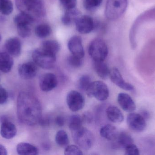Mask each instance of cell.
<instances>
[{
    "mask_svg": "<svg viewBox=\"0 0 155 155\" xmlns=\"http://www.w3.org/2000/svg\"><path fill=\"white\" fill-rule=\"evenodd\" d=\"M41 113V103L34 96L25 92L19 94L17 100V113L20 122L27 125H35L39 122Z\"/></svg>",
    "mask_w": 155,
    "mask_h": 155,
    "instance_id": "cell-1",
    "label": "cell"
},
{
    "mask_svg": "<svg viewBox=\"0 0 155 155\" xmlns=\"http://www.w3.org/2000/svg\"><path fill=\"white\" fill-rule=\"evenodd\" d=\"M15 5L20 12L32 16L42 17L46 14L43 0H15Z\"/></svg>",
    "mask_w": 155,
    "mask_h": 155,
    "instance_id": "cell-2",
    "label": "cell"
},
{
    "mask_svg": "<svg viewBox=\"0 0 155 155\" xmlns=\"http://www.w3.org/2000/svg\"><path fill=\"white\" fill-rule=\"evenodd\" d=\"M71 132L74 141L79 147L84 150H88L93 146L94 137L89 130L82 126Z\"/></svg>",
    "mask_w": 155,
    "mask_h": 155,
    "instance_id": "cell-3",
    "label": "cell"
},
{
    "mask_svg": "<svg viewBox=\"0 0 155 155\" xmlns=\"http://www.w3.org/2000/svg\"><path fill=\"white\" fill-rule=\"evenodd\" d=\"M127 0H107L105 15L108 20L114 21L121 17L127 8Z\"/></svg>",
    "mask_w": 155,
    "mask_h": 155,
    "instance_id": "cell-4",
    "label": "cell"
},
{
    "mask_svg": "<svg viewBox=\"0 0 155 155\" xmlns=\"http://www.w3.org/2000/svg\"><path fill=\"white\" fill-rule=\"evenodd\" d=\"M88 53L94 61H104L108 55L107 45L103 39L95 38L89 43Z\"/></svg>",
    "mask_w": 155,
    "mask_h": 155,
    "instance_id": "cell-5",
    "label": "cell"
},
{
    "mask_svg": "<svg viewBox=\"0 0 155 155\" xmlns=\"http://www.w3.org/2000/svg\"><path fill=\"white\" fill-rule=\"evenodd\" d=\"M34 62L44 69L53 68L56 61V55L45 51L41 48L36 49L32 54Z\"/></svg>",
    "mask_w": 155,
    "mask_h": 155,
    "instance_id": "cell-6",
    "label": "cell"
},
{
    "mask_svg": "<svg viewBox=\"0 0 155 155\" xmlns=\"http://www.w3.org/2000/svg\"><path fill=\"white\" fill-rule=\"evenodd\" d=\"M86 92L89 97H94L98 101H105L109 96L107 85L101 81L92 82Z\"/></svg>",
    "mask_w": 155,
    "mask_h": 155,
    "instance_id": "cell-7",
    "label": "cell"
},
{
    "mask_svg": "<svg viewBox=\"0 0 155 155\" xmlns=\"http://www.w3.org/2000/svg\"><path fill=\"white\" fill-rule=\"evenodd\" d=\"M127 123L129 128L134 132L142 133L147 127L146 119L140 114L131 113L127 116Z\"/></svg>",
    "mask_w": 155,
    "mask_h": 155,
    "instance_id": "cell-8",
    "label": "cell"
},
{
    "mask_svg": "<svg viewBox=\"0 0 155 155\" xmlns=\"http://www.w3.org/2000/svg\"><path fill=\"white\" fill-rule=\"evenodd\" d=\"M66 103L70 110L76 112L83 109L85 101L84 96L79 92L71 91L66 96Z\"/></svg>",
    "mask_w": 155,
    "mask_h": 155,
    "instance_id": "cell-9",
    "label": "cell"
},
{
    "mask_svg": "<svg viewBox=\"0 0 155 155\" xmlns=\"http://www.w3.org/2000/svg\"><path fill=\"white\" fill-rule=\"evenodd\" d=\"M76 30L82 34L91 32L95 26V24L92 17L88 15H81L75 23Z\"/></svg>",
    "mask_w": 155,
    "mask_h": 155,
    "instance_id": "cell-10",
    "label": "cell"
},
{
    "mask_svg": "<svg viewBox=\"0 0 155 155\" xmlns=\"http://www.w3.org/2000/svg\"><path fill=\"white\" fill-rule=\"evenodd\" d=\"M58 81L54 74L46 73L41 76L39 79V86L42 91L48 92L52 91L57 86Z\"/></svg>",
    "mask_w": 155,
    "mask_h": 155,
    "instance_id": "cell-11",
    "label": "cell"
},
{
    "mask_svg": "<svg viewBox=\"0 0 155 155\" xmlns=\"http://www.w3.org/2000/svg\"><path fill=\"white\" fill-rule=\"evenodd\" d=\"M37 65L34 62H27L20 65L18 73L23 79L29 80L34 78L37 73Z\"/></svg>",
    "mask_w": 155,
    "mask_h": 155,
    "instance_id": "cell-12",
    "label": "cell"
},
{
    "mask_svg": "<svg viewBox=\"0 0 155 155\" xmlns=\"http://www.w3.org/2000/svg\"><path fill=\"white\" fill-rule=\"evenodd\" d=\"M109 77L110 80L116 85L126 91H132L134 90V87L129 83L124 81L119 70L116 68L110 70Z\"/></svg>",
    "mask_w": 155,
    "mask_h": 155,
    "instance_id": "cell-13",
    "label": "cell"
},
{
    "mask_svg": "<svg viewBox=\"0 0 155 155\" xmlns=\"http://www.w3.org/2000/svg\"><path fill=\"white\" fill-rule=\"evenodd\" d=\"M68 47L72 54L79 58H84V52L82 38L80 36L75 35L70 38L68 41Z\"/></svg>",
    "mask_w": 155,
    "mask_h": 155,
    "instance_id": "cell-14",
    "label": "cell"
},
{
    "mask_svg": "<svg viewBox=\"0 0 155 155\" xmlns=\"http://www.w3.org/2000/svg\"><path fill=\"white\" fill-rule=\"evenodd\" d=\"M117 102L121 108L126 112L132 113L136 109L135 103L127 94L120 93L117 96Z\"/></svg>",
    "mask_w": 155,
    "mask_h": 155,
    "instance_id": "cell-15",
    "label": "cell"
},
{
    "mask_svg": "<svg viewBox=\"0 0 155 155\" xmlns=\"http://www.w3.org/2000/svg\"><path fill=\"white\" fill-rule=\"evenodd\" d=\"M5 48L10 55L15 57L19 56L21 51V41L17 37L9 38L5 42Z\"/></svg>",
    "mask_w": 155,
    "mask_h": 155,
    "instance_id": "cell-16",
    "label": "cell"
},
{
    "mask_svg": "<svg viewBox=\"0 0 155 155\" xmlns=\"http://www.w3.org/2000/svg\"><path fill=\"white\" fill-rule=\"evenodd\" d=\"M113 142V148L116 149H125L128 146L134 143V140L131 136L125 132L118 134L116 139Z\"/></svg>",
    "mask_w": 155,
    "mask_h": 155,
    "instance_id": "cell-17",
    "label": "cell"
},
{
    "mask_svg": "<svg viewBox=\"0 0 155 155\" xmlns=\"http://www.w3.org/2000/svg\"><path fill=\"white\" fill-rule=\"evenodd\" d=\"M17 129L15 125L8 120H4L1 128V135L5 139H10L16 135Z\"/></svg>",
    "mask_w": 155,
    "mask_h": 155,
    "instance_id": "cell-18",
    "label": "cell"
},
{
    "mask_svg": "<svg viewBox=\"0 0 155 155\" xmlns=\"http://www.w3.org/2000/svg\"><path fill=\"white\" fill-rule=\"evenodd\" d=\"M82 15L81 12L76 8L65 11L61 18L62 22L65 25H71L76 23Z\"/></svg>",
    "mask_w": 155,
    "mask_h": 155,
    "instance_id": "cell-19",
    "label": "cell"
},
{
    "mask_svg": "<svg viewBox=\"0 0 155 155\" xmlns=\"http://www.w3.org/2000/svg\"><path fill=\"white\" fill-rule=\"evenodd\" d=\"M12 56L8 52H0V71L4 73L9 72L13 65Z\"/></svg>",
    "mask_w": 155,
    "mask_h": 155,
    "instance_id": "cell-20",
    "label": "cell"
},
{
    "mask_svg": "<svg viewBox=\"0 0 155 155\" xmlns=\"http://www.w3.org/2000/svg\"><path fill=\"white\" fill-rule=\"evenodd\" d=\"M100 134L103 138L109 141H114L116 139L119 133L114 126L112 125L107 124L101 128Z\"/></svg>",
    "mask_w": 155,
    "mask_h": 155,
    "instance_id": "cell-21",
    "label": "cell"
},
{
    "mask_svg": "<svg viewBox=\"0 0 155 155\" xmlns=\"http://www.w3.org/2000/svg\"><path fill=\"white\" fill-rule=\"evenodd\" d=\"M106 114L108 119L113 123H120L124 121V114L116 106H111L107 107Z\"/></svg>",
    "mask_w": 155,
    "mask_h": 155,
    "instance_id": "cell-22",
    "label": "cell"
},
{
    "mask_svg": "<svg viewBox=\"0 0 155 155\" xmlns=\"http://www.w3.org/2000/svg\"><path fill=\"white\" fill-rule=\"evenodd\" d=\"M16 151L21 155H36L39 153L37 147L28 143H21L16 147Z\"/></svg>",
    "mask_w": 155,
    "mask_h": 155,
    "instance_id": "cell-23",
    "label": "cell"
},
{
    "mask_svg": "<svg viewBox=\"0 0 155 155\" xmlns=\"http://www.w3.org/2000/svg\"><path fill=\"white\" fill-rule=\"evenodd\" d=\"M93 67L100 78L105 79L109 76L110 70L104 61H94Z\"/></svg>",
    "mask_w": 155,
    "mask_h": 155,
    "instance_id": "cell-24",
    "label": "cell"
},
{
    "mask_svg": "<svg viewBox=\"0 0 155 155\" xmlns=\"http://www.w3.org/2000/svg\"><path fill=\"white\" fill-rule=\"evenodd\" d=\"M14 22L16 25H31L34 22V18L33 16L29 14L21 12L14 18Z\"/></svg>",
    "mask_w": 155,
    "mask_h": 155,
    "instance_id": "cell-25",
    "label": "cell"
},
{
    "mask_svg": "<svg viewBox=\"0 0 155 155\" xmlns=\"http://www.w3.org/2000/svg\"><path fill=\"white\" fill-rule=\"evenodd\" d=\"M41 48L51 53L56 55L60 51V45L55 40H47L42 43Z\"/></svg>",
    "mask_w": 155,
    "mask_h": 155,
    "instance_id": "cell-26",
    "label": "cell"
},
{
    "mask_svg": "<svg viewBox=\"0 0 155 155\" xmlns=\"http://www.w3.org/2000/svg\"><path fill=\"white\" fill-rule=\"evenodd\" d=\"M35 35L40 38H45L49 36L52 32V29L49 25L42 23L37 25L35 30Z\"/></svg>",
    "mask_w": 155,
    "mask_h": 155,
    "instance_id": "cell-27",
    "label": "cell"
},
{
    "mask_svg": "<svg viewBox=\"0 0 155 155\" xmlns=\"http://www.w3.org/2000/svg\"><path fill=\"white\" fill-rule=\"evenodd\" d=\"M55 142L61 147H67L69 144V139L68 134L64 130L58 131L55 135Z\"/></svg>",
    "mask_w": 155,
    "mask_h": 155,
    "instance_id": "cell-28",
    "label": "cell"
},
{
    "mask_svg": "<svg viewBox=\"0 0 155 155\" xmlns=\"http://www.w3.org/2000/svg\"><path fill=\"white\" fill-rule=\"evenodd\" d=\"M13 5L11 0H0V12L4 15H9L12 12Z\"/></svg>",
    "mask_w": 155,
    "mask_h": 155,
    "instance_id": "cell-29",
    "label": "cell"
},
{
    "mask_svg": "<svg viewBox=\"0 0 155 155\" xmlns=\"http://www.w3.org/2000/svg\"><path fill=\"white\" fill-rule=\"evenodd\" d=\"M82 117L79 115H73L70 117L69 126L71 131L75 130L82 126Z\"/></svg>",
    "mask_w": 155,
    "mask_h": 155,
    "instance_id": "cell-30",
    "label": "cell"
},
{
    "mask_svg": "<svg viewBox=\"0 0 155 155\" xmlns=\"http://www.w3.org/2000/svg\"><path fill=\"white\" fill-rule=\"evenodd\" d=\"M102 1L103 0H84L83 5L86 10L93 12L100 6Z\"/></svg>",
    "mask_w": 155,
    "mask_h": 155,
    "instance_id": "cell-31",
    "label": "cell"
},
{
    "mask_svg": "<svg viewBox=\"0 0 155 155\" xmlns=\"http://www.w3.org/2000/svg\"><path fill=\"white\" fill-rule=\"evenodd\" d=\"M91 78L89 76L83 75L79 78L78 82V86L79 89L83 91H86L91 84Z\"/></svg>",
    "mask_w": 155,
    "mask_h": 155,
    "instance_id": "cell-32",
    "label": "cell"
},
{
    "mask_svg": "<svg viewBox=\"0 0 155 155\" xmlns=\"http://www.w3.org/2000/svg\"><path fill=\"white\" fill-rule=\"evenodd\" d=\"M16 27L18 34L22 38H26L31 35V25H17Z\"/></svg>",
    "mask_w": 155,
    "mask_h": 155,
    "instance_id": "cell-33",
    "label": "cell"
},
{
    "mask_svg": "<svg viewBox=\"0 0 155 155\" xmlns=\"http://www.w3.org/2000/svg\"><path fill=\"white\" fill-rule=\"evenodd\" d=\"M83 59L72 54L68 57L67 60L68 63L71 66L74 68H78L83 65Z\"/></svg>",
    "mask_w": 155,
    "mask_h": 155,
    "instance_id": "cell-34",
    "label": "cell"
},
{
    "mask_svg": "<svg viewBox=\"0 0 155 155\" xmlns=\"http://www.w3.org/2000/svg\"><path fill=\"white\" fill-rule=\"evenodd\" d=\"M65 155H83V153L78 147L75 145H68L64 152Z\"/></svg>",
    "mask_w": 155,
    "mask_h": 155,
    "instance_id": "cell-35",
    "label": "cell"
},
{
    "mask_svg": "<svg viewBox=\"0 0 155 155\" xmlns=\"http://www.w3.org/2000/svg\"><path fill=\"white\" fill-rule=\"evenodd\" d=\"M59 2L65 11L76 8L77 3V0H59Z\"/></svg>",
    "mask_w": 155,
    "mask_h": 155,
    "instance_id": "cell-36",
    "label": "cell"
},
{
    "mask_svg": "<svg viewBox=\"0 0 155 155\" xmlns=\"http://www.w3.org/2000/svg\"><path fill=\"white\" fill-rule=\"evenodd\" d=\"M125 150V155H139L140 154V152L138 147L134 143L127 146Z\"/></svg>",
    "mask_w": 155,
    "mask_h": 155,
    "instance_id": "cell-37",
    "label": "cell"
},
{
    "mask_svg": "<svg viewBox=\"0 0 155 155\" xmlns=\"http://www.w3.org/2000/svg\"><path fill=\"white\" fill-rule=\"evenodd\" d=\"M8 93L5 89L0 86V105L5 103L8 99Z\"/></svg>",
    "mask_w": 155,
    "mask_h": 155,
    "instance_id": "cell-38",
    "label": "cell"
},
{
    "mask_svg": "<svg viewBox=\"0 0 155 155\" xmlns=\"http://www.w3.org/2000/svg\"><path fill=\"white\" fill-rule=\"evenodd\" d=\"M38 123L43 126H48L51 123V119L47 116H41Z\"/></svg>",
    "mask_w": 155,
    "mask_h": 155,
    "instance_id": "cell-39",
    "label": "cell"
},
{
    "mask_svg": "<svg viewBox=\"0 0 155 155\" xmlns=\"http://www.w3.org/2000/svg\"><path fill=\"white\" fill-rule=\"evenodd\" d=\"M65 118L62 116H58L55 119V123L59 127L64 126L65 124Z\"/></svg>",
    "mask_w": 155,
    "mask_h": 155,
    "instance_id": "cell-40",
    "label": "cell"
},
{
    "mask_svg": "<svg viewBox=\"0 0 155 155\" xmlns=\"http://www.w3.org/2000/svg\"><path fill=\"white\" fill-rule=\"evenodd\" d=\"M82 119H83V122L90 123L93 119V116L90 113H86L83 115Z\"/></svg>",
    "mask_w": 155,
    "mask_h": 155,
    "instance_id": "cell-41",
    "label": "cell"
},
{
    "mask_svg": "<svg viewBox=\"0 0 155 155\" xmlns=\"http://www.w3.org/2000/svg\"><path fill=\"white\" fill-rule=\"evenodd\" d=\"M7 154V150L4 146L0 144V155H6Z\"/></svg>",
    "mask_w": 155,
    "mask_h": 155,
    "instance_id": "cell-42",
    "label": "cell"
},
{
    "mask_svg": "<svg viewBox=\"0 0 155 155\" xmlns=\"http://www.w3.org/2000/svg\"><path fill=\"white\" fill-rule=\"evenodd\" d=\"M1 34H0V41H1Z\"/></svg>",
    "mask_w": 155,
    "mask_h": 155,
    "instance_id": "cell-43",
    "label": "cell"
}]
</instances>
